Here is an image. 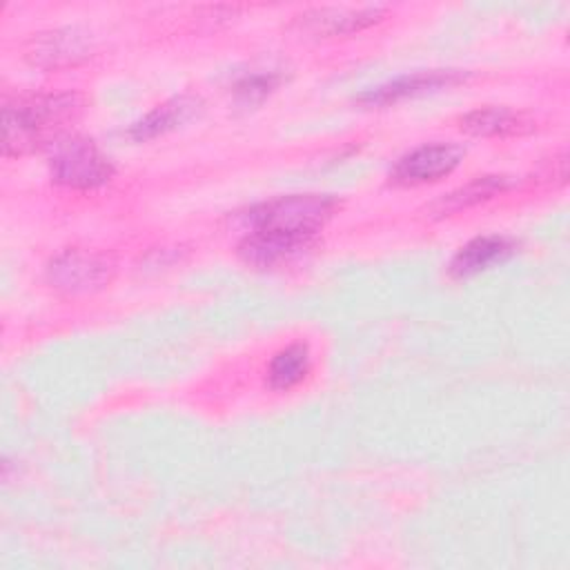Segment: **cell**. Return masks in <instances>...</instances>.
<instances>
[{
	"instance_id": "1",
	"label": "cell",
	"mask_w": 570,
	"mask_h": 570,
	"mask_svg": "<svg viewBox=\"0 0 570 570\" xmlns=\"http://www.w3.org/2000/svg\"><path fill=\"white\" fill-rule=\"evenodd\" d=\"M341 209L332 194H287L254 205L245 214L247 234L238 256L252 267H278L314 247L318 232Z\"/></svg>"
},
{
	"instance_id": "2",
	"label": "cell",
	"mask_w": 570,
	"mask_h": 570,
	"mask_svg": "<svg viewBox=\"0 0 570 570\" xmlns=\"http://www.w3.org/2000/svg\"><path fill=\"white\" fill-rule=\"evenodd\" d=\"M82 109V98L73 91L33 94L7 102L2 109V154L7 158L51 145L62 125L73 120Z\"/></svg>"
},
{
	"instance_id": "3",
	"label": "cell",
	"mask_w": 570,
	"mask_h": 570,
	"mask_svg": "<svg viewBox=\"0 0 570 570\" xmlns=\"http://www.w3.org/2000/svg\"><path fill=\"white\" fill-rule=\"evenodd\" d=\"M51 180L69 189H96L109 183L114 165L87 136L62 134L49 145Z\"/></svg>"
},
{
	"instance_id": "4",
	"label": "cell",
	"mask_w": 570,
	"mask_h": 570,
	"mask_svg": "<svg viewBox=\"0 0 570 570\" xmlns=\"http://www.w3.org/2000/svg\"><path fill=\"white\" fill-rule=\"evenodd\" d=\"M45 276L47 283L62 294H91L111 281L114 265L105 256L67 249L49 261Z\"/></svg>"
},
{
	"instance_id": "5",
	"label": "cell",
	"mask_w": 570,
	"mask_h": 570,
	"mask_svg": "<svg viewBox=\"0 0 570 570\" xmlns=\"http://www.w3.org/2000/svg\"><path fill=\"white\" fill-rule=\"evenodd\" d=\"M465 156L456 142H425L403 154L390 169V180L401 187L436 183L452 174Z\"/></svg>"
},
{
	"instance_id": "6",
	"label": "cell",
	"mask_w": 570,
	"mask_h": 570,
	"mask_svg": "<svg viewBox=\"0 0 570 570\" xmlns=\"http://www.w3.org/2000/svg\"><path fill=\"white\" fill-rule=\"evenodd\" d=\"M468 76L470 73L461 71V69L414 71V73L392 78L390 82H383L379 87H372V89L363 91L356 100L363 107H387V105H396L407 98H416V96H425V94H432L439 89L454 87V85L463 82Z\"/></svg>"
},
{
	"instance_id": "7",
	"label": "cell",
	"mask_w": 570,
	"mask_h": 570,
	"mask_svg": "<svg viewBox=\"0 0 570 570\" xmlns=\"http://www.w3.org/2000/svg\"><path fill=\"white\" fill-rule=\"evenodd\" d=\"M91 51V33L80 27H60L36 36L27 49V58L42 69H62L82 62Z\"/></svg>"
},
{
	"instance_id": "8",
	"label": "cell",
	"mask_w": 570,
	"mask_h": 570,
	"mask_svg": "<svg viewBox=\"0 0 570 570\" xmlns=\"http://www.w3.org/2000/svg\"><path fill=\"white\" fill-rule=\"evenodd\" d=\"M383 13V7H321L296 16V24L309 36H347L376 24Z\"/></svg>"
},
{
	"instance_id": "9",
	"label": "cell",
	"mask_w": 570,
	"mask_h": 570,
	"mask_svg": "<svg viewBox=\"0 0 570 570\" xmlns=\"http://www.w3.org/2000/svg\"><path fill=\"white\" fill-rule=\"evenodd\" d=\"M519 243L503 234H485L468 240L450 261L448 272L452 278L463 281L485 272L492 265L508 261L517 252Z\"/></svg>"
},
{
	"instance_id": "10",
	"label": "cell",
	"mask_w": 570,
	"mask_h": 570,
	"mask_svg": "<svg viewBox=\"0 0 570 570\" xmlns=\"http://www.w3.org/2000/svg\"><path fill=\"white\" fill-rule=\"evenodd\" d=\"M200 109H203V100L198 96H191V94L174 96V98L156 105L154 109H149L145 116H140L127 129V136L136 142L154 140V138L169 134V131L178 129L180 125L189 122L191 118H196L200 114Z\"/></svg>"
},
{
	"instance_id": "11",
	"label": "cell",
	"mask_w": 570,
	"mask_h": 570,
	"mask_svg": "<svg viewBox=\"0 0 570 570\" xmlns=\"http://www.w3.org/2000/svg\"><path fill=\"white\" fill-rule=\"evenodd\" d=\"M459 127L470 136L505 138L528 134L534 127V122L523 111L503 105H485L463 114L459 118Z\"/></svg>"
},
{
	"instance_id": "12",
	"label": "cell",
	"mask_w": 570,
	"mask_h": 570,
	"mask_svg": "<svg viewBox=\"0 0 570 570\" xmlns=\"http://www.w3.org/2000/svg\"><path fill=\"white\" fill-rule=\"evenodd\" d=\"M514 185V180L505 174H488V176H476L470 183L452 189L450 194H443L441 198H436L430 205V214L434 218H443V216H452L456 212L470 209L479 203H485L499 194H503L505 189H510Z\"/></svg>"
},
{
	"instance_id": "13",
	"label": "cell",
	"mask_w": 570,
	"mask_h": 570,
	"mask_svg": "<svg viewBox=\"0 0 570 570\" xmlns=\"http://www.w3.org/2000/svg\"><path fill=\"white\" fill-rule=\"evenodd\" d=\"M312 367L309 347L305 343H292L278 350L267 365V385L276 392H287L296 387Z\"/></svg>"
},
{
	"instance_id": "14",
	"label": "cell",
	"mask_w": 570,
	"mask_h": 570,
	"mask_svg": "<svg viewBox=\"0 0 570 570\" xmlns=\"http://www.w3.org/2000/svg\"><path fill=\"white\" fill-rule=\"evenodd\" d=\"M281 85V73L276 71H256L243 76L234 85V96L240 105H258L263 102L276 87Z\"/></svg>"
}]
</instances>
